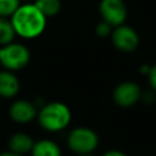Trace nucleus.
Here are the masks:
<instances>
[{"instance_id": "obj_1", "label": "nucleus", "mask_w": 156, "mask_h": 156, "mask_svg": "<svg viewBox=\"0 0 156 156\" xmlns=\"http://www.w3.org/2000/svg\"><path fill=\"white\" fill-rule=\"evenodd\" d=\"M16 35L26 39L39 37L46 27V17L37 9L34 4H23L10 17Z\"/></svg>"}, {"instance_id": "obj_2", "label": "nucleus", "mask_w": 156, "mask_h": 156, "mask_svg": "<svg viewBox=\"0 0 156 156\" xmlns=\"http://www.w3.org/2000/svg\"><path fill=\"white\" fill-rule=\"evenodd\" d=\"M69 107L60 101L45 104L38 112V122L41 128L48 132H60L71 122Z\"/></svg>"}, {"instance_id": "obj_3", "label": "nucleus", "mask_w": 156, "mask_h": 156, "mask_svg": "<svg viewBox=\"0 0 156 156\" xmlns=\"http://www.w3.org/2000/svg\"><path fill=\"white\" fill-rule=\"evenodd\" d=\"M29 60L30 52L23 44L12 41L0 46V63L6 71H20L28 65Z\"/></svg>"}, {"instance_id": "obj_4", "label": "nucleus", "mask_w": 156, "mask_h": 156, "mask_svg": "<svg viewBox=\"0 0 156 156\" xmlns=\"http://www.w3.org/2000/svg\"><path fill=\"white\" fill-rule=\"evenodd\" d=\"M67 145L69 150L78 155L91 154L99 145V136L88 127H77L69 132Z\"/></svg>"}, {"instance_id": "obj_5", "label": "nucleus", "mask_w": 156, "mask_h": 156, "mask_svg": "<svg viewBox=\"0 0 156 156\" xmlns=\"http://www.w3.org/2000/svg\"><path fill=\"white\" fill-rule=\"evenodd\" d=\"M99 13L104 22L115 28L124 23L127 7L123 0H101L99 4Z\"/></svg>"}, {"instance_id": "obj_6", "label": "nucleus", "mask_w": 156, "mask_h": 156, "mask_svg": "<svg viewBox=\"0 0 156 156\" xmlns=\"http://www.w3.org/2000/svg\"><path fill=\"white\" fill-rule=\"evenodd\" d=\"M111 40L116 49L123 52H132L139 45L138 33L129 26L121 24L111 32Z\"/></svg>"}, {"instance_id": "obj_7", "label": "nucleus", "mask_w": 156, "mask_h": 156, "mask_svg": "<svg viewBox=\"0 0 156 156\" xmlns=\"http://www.w3.org/2000/svg\"><path fill=\"white\" fill-rule=\"evenodd\" d=\"M113 100L121 107H130L141 98V89L134 82L119 83L113 90Z\"/></svg>"}, {"instance_id": "obj_8", "label": "nucleus", "mask_w": 156, "mask_h": 156, "mask_svg": "<svg viewBox=\"0 0 156 156\" xmlns=\"http://www.w3.org/2000/svg\"><path fill=\"white\" fill-rule=\"evenodd\" d=\"M10 117L17 123H28L37 116L35 105L27 100H16L10 107Z\"/></svg>"}, {"instance_id": "obj_9", "label": "nucleus", "mask_w": 156, "mask_h": 156, "mask_svg": "<svg viewBox=\"0 0 156 156\" xmlns=\"http://www.w3.org/2000/svg\"><path fill=\"white\" fill-rule=\"evenodd\" d=\"M20 80L11 71H0V96L10 99L18 94Z\"/></svg>"}, {"instance_id": "obj_10", "label": "nucleus", "mask_w": 156, "mask_h": 156, "mask_svg": "<svg viewBox=\"0 0 156 156\" xmlns=\"http://www.w3.org/2000/svg\"><path fill=\"white\" fill-rule=\"evenodd\" d=\"M33 145H34L33 139L28 134L22 133V132L12 134L10 140H9L10 151H12L15 154H20V155H23L26 152L32 151Z\"/></svg>"}, {"instance_id": "obj_11", "label": "nucleus", "mask_w": 156, "mask_h": 156, "mask_svg": "<svg viewBox=\"0 0 156 156\" xmlns=\"http://www.w3.org/2000/svg\"><path fill=\"white\" fill-rule=\"evenodd\" d=\"M32 156H61V150L52 140H39L32 147Z\"/></svg>"}, {"instance_id": "obj_12", "label": "nucleus", "mask_w": 156, "mask_h": 156, "mask_svg": "<svg viewBox=\"0 0 156 156\" xmlns=\"http://www.w3.org/2000/svg\"><path fill=\"white\" fill-rule=\"evenodd\" d=\"M33 4L46 18L56 16L61 10L60 0H35Z\"/></svg>"}, {"instance_id": "obj_13", "label": "nucleus", "mask_w": 156, "mask_h": 156, "mask_svg": "<svg viewBox=\"0 0 156 156\" xmlns=\"http://www.w3.org/2000/svg\"><path fill=\"white\" fill-rule=\"evenodd\" d=\"M15 37L16 33L10 18L0 17V46L12 43Z\"/></svg>"}, {"instance_id": "obj_14", "label": "nucleus", "mask_w": 156, "mask_h": 156, "mask_svg": "<svg viewBox=\"0 0 156 156\" xmlns=\"http://www.w3.org/2000/svg\"><path fill=\"white\" fill-rule=\"evenodd\" d=\"M21 5V0H0V17L10 18Z\"/></svg>"}, {"instance_id": "obj_15", "label": "nucleus", "mask_w": 156, "mask_h": 156, "mask_svg": "<svg viewBox=\"0 0 156 156\" xmlns=\"http://www.w3.org/2000/svg\"><path fill=\"white\" fill-rule=\"evenodd\" d=\"M96 34L99 35V37H101V38H105V37H108V35H111V32H112V27L108 24V23H106V22H104V21H101L98 26H96Z\"/></svg>"}, {"instance_id": "obj_16", "label": "nucleus", "mask_w": 156, "mask_h": 156, "mask_svg": "<svg viewBox=\"0 0 156 156\" xmlns=\"http://www.w3.org/2000/svg\"><path fill=\"white\" fill-rule=\"evenodd\" d=\"M147 80H149V84L151 85V88L156 91V65L150 66L149 72H147Z\"/></svg>"}, {"instance_id": "obj_17", "label": "nucleus", "mask_w": 156, "mask_h": 156, "mask_svg": "<svg viewBox=\"0 0 156 156\" xmlns=\"http://www.w3.org/2000/svg\"><path fill=\"white\" fill-rule=\"evenodd\" d=\"M102 156H127V155L124 152L119 151V150H108Z\"/></svg>"}, {"instance_id": "obj_18", "label": "nucleus", "mask_w": 156, "mask_h": 156, "mask_svg": "<svg viewBox=\"0 0 156 156\" xmlns=\"http://www.w3.org/2000/svg\"><path fill=\"white\" fill-rule=\"evenodd\" d=\"M0 156H23V155L15 154V152H12V151H6V152H1Z\"/></svg>"}, {"instance_id": "obj_19", "label": "nucleus", "mask_w": 156, "mask_h": 156, "mask_svg": "<svg viewBox=\"0 0 156 156\" xmlns=\"http://www.w3.org/2000/svg\"><path fill=\"white\" fill-rule=\"evenodd\" d=\"M80 156H94L93 154H85V155H80Z\"/></svg>"}]
</instances>
